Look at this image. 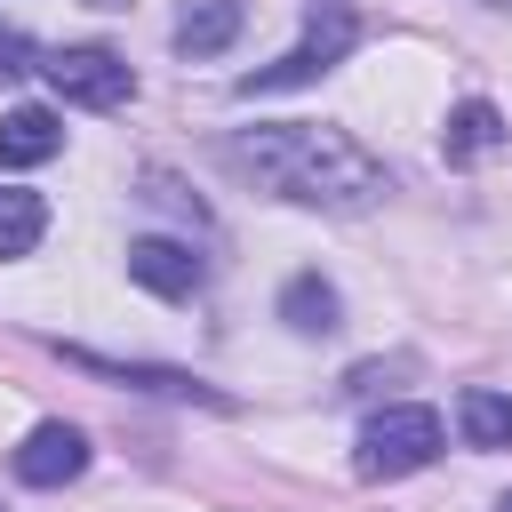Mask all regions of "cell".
I'll use <instances>...</instances> for the list:
<instances>
[{
  "mask_svg": "<svg viewBox=\"0 0 512 512\" xmlns=\"http://www.w3.org/2000/svg\"><path fill=\"white\" fill-rule=\"evenodd\" d=\"M232 168H248L280 200L328 208V216H360V208H376L392 192L384 160L360 152L344 128H320V120H264V128L232 136Z\"/></svg>",
  "mask_w": 512,
  "mask_h": 512,
  "instance_id": "cell-1",
  "label": "cell"
},
{
  "mask_svg": "<svg viewBox=\"0 0 512 512\" xmlns=\"http://www.w3.org/2000/svg\"><path fill=\"white\" fill-rule=\"evenodd\" d=\"M352 48H360V16H352L344 0H320V8H312V24H304V40H296L288 56H272V64H256V72L240 80V96H280V88H304V80L336 72Z\"/></svg>",
  "mask_w": 512,
  "mask_h": 512,
  "instance_id": "cell-2",
  "label": "cell"
},
{
  "mask_svg": "<svg viewBox=\"0 0 512 512\" xmlns=\"http://www.w3.org/2000/svg\"><path fill=\"white\" fill-rule=\"evenodd\" d=\"M432 456H440V416H432V408H384V416L360 424L352 472H360V480H408V472H424Z\"/></svg>",
  "mask_w": 512,
  "mask_h": 512,
  "instance_id": "cell-3",
  "label": "cell"
},
{
  "mask_svg": "<svg viewBox=\"0 0 512 512\" xmlns=\"http://www.w3.org/2000/svg\"><path fill=\"white\" fill-rule=\"evenodd\" d=\"M40 72H48V88H56L64 104H96V112H112V104L136 96L128 56H112V48H56V56H40Z\"/></svg>",
  "mask_w": 512,
  "mask_h": 512,
  "instance_id": "cell-4",
  "label": "cell"
},
{
  "mask_svg": "<svg viewBox=\"0 0 512 512\" xmlns=\"http://www.w3.org/2000/svg\"><path fill=\"white\" fill-rule=\"evenodd\" d=\"M88 472V432L80 424H32L24 448H16V480L24 488H64Z\"/></svg>",
  "mask_w": 512,
  "mask_h": 512,
  "instance_id": "cell-5",
  "label": "cell"
},
{
  "mask_svg": "<svg viewBox=\"0 0 512 512\" xmlns=\"http://www.w3.org/2000/svg\"><path fill=\"white\" fill-rule=\"evenodd\" d=\"M72 368H88V376H112V384H136V392H160V400H208V408H224L200 376H184V368H144V360H104V352H88V344H72L64 352Z\"/></svg>",
  "mask_w": 512,
  "mask_h": 512,
  "instance_id": "cell-6",
  "label": "cell"
},
{
  "mask_svg": "<svg viewBox=\"0 0 512 512\" xmlns=\"http://www.w3.org/2000/svg\"><path fill=\"white\" fill-rule=\"evenodd\" d=\"M128 280H144L152 296H192L208 272H200V256L184 240H136L128 248Z\"/></svg>",
  "mask_w": 512,
  "mask_h": 512,
  "instance_id": "cell-7",
  "label": "cell"
},
{
  "mask_svg": "<svg viewBox=\"0 0 512 512\" xmlns=\"http://www.w3.org/2000/svg\"><path fill=\"white\" fill-rule=\"evenodd\" d=\"M64 152V120L48 112V104H16L8 120H0V168H40V160H56Z\"/></svg>",
  "mask_w": 512,
  "mask_h": 512,
  "instance_id": "cell-8",
  "label": "cell"
},
{
  "mask_svg": "<svg viewBox=\"0 0 512 512\" xmlns=\"http://www.w3.org/2000/svg\"><path fill=\"white\" fill-rule=\"evenodd\" d=\"M240 0H184V16H176V48L184 56H216V48H232L240 40Z\"/></svg>",
  "mask_w": 512,
  "mask_h": 512,
  "instance_id": "cell-9",
  "label": "cell"
},
{
  "mask_svg": "<svg viewBox=\"0 0 512 512\" xmlns=\"http://www.w3.org/2000/svg\"><path fill=\"white\" fill-rule=\"evenodd\" d=\"M496 144H504V112L480 104V96H464V104L448 112V128H440V152H448V160H480V152H496Z\"/></svg>",
  "mask_w": 512,
  "mask_h": 512,
  "instance_id": "cell-10",
  "label": "cell"
},
{
  "mask_svg": "<svg viewBox=\"0 0 512 512\" xmlns=\"http://www.w3.org/2000/svg\"><path fill=\"white\" fill-rule=\"evenodd\" d=\"M336 312H344V304H336V288H328L320 272H296V280L280 288V320H288L296 336H328Z\"/></svg>",
  "mask_w": 512,
  "mask_h": 512,
  "instance_id": "cell-11",
  "label": "cell"
},
{
  "mask_svg": "<svg viewBox=\"0 0 512 512\" xmlns=\"http://www.w3.org/2000/svg\"><path fill=\"white\" fill-rule=\"evenodd\" d=\"M456 424H464L472 448H512V400L488 392V384H472V392L456 400Z\"/></svg>",
  "mask_w": 512,
  "mask_h": 512,
  "instance_id": "cell-12",
  "label": "cell"
},
{
  "mask_svg": "<svg viewBox=\"0 0 512 512\" xmlns=\"http://www.w3.org/2000/svg\"><path fill=\"white\" fill-rule=\"evenodd\" d=\"M40 232H48V200H40V192L0 184V256H24Z\"/></svg>",
  "mask_w": 512,
  "mask_h": 512,
  "instance_id": "cell-13",
  "label": "cell"
},
{
  "mask_svg": "<svg viewBox=\"0 0 512 512\" xmlns=\"http://www.w3.org/2000/svg\"><path fill=\"white\" fill-rule=\"evenodd\" d=\"M16 72H32V40L16 24H0V80H16Z\"/></svg>",
  "mask_w": 512,
  "mask_h": 512,
  "instance_id": "cell-14",
  "label": "cell"
},
{
  "mask_svg": "<svg viewBox=\"0 0 512 512\" xmlns=\"http://www.w3.org/2000/svg\"><path fill=\"white\" fill-rule=\"evenodd\" d=\"M96 8H128V0H96Z\"/></svg>",
  "mask_w": 512,
  "mask_h": 512,
  "instance_id": "cell-15",
  "label": "cell"
},
{
  "mask_svg": "<svg viewBox=\"0 0 512 512\" xmlns=\"http://www.w3.org/2000/svg\"><path fill=\"white\" fill-rule=\"evenodd\" d=\"M504 512H512V496H504Z\"/></svg>",
  "mask_w": 512,
  "mask_h": 512,
  "instance_id": "cell-16",
  "label": "cell"
}]
</instances>
